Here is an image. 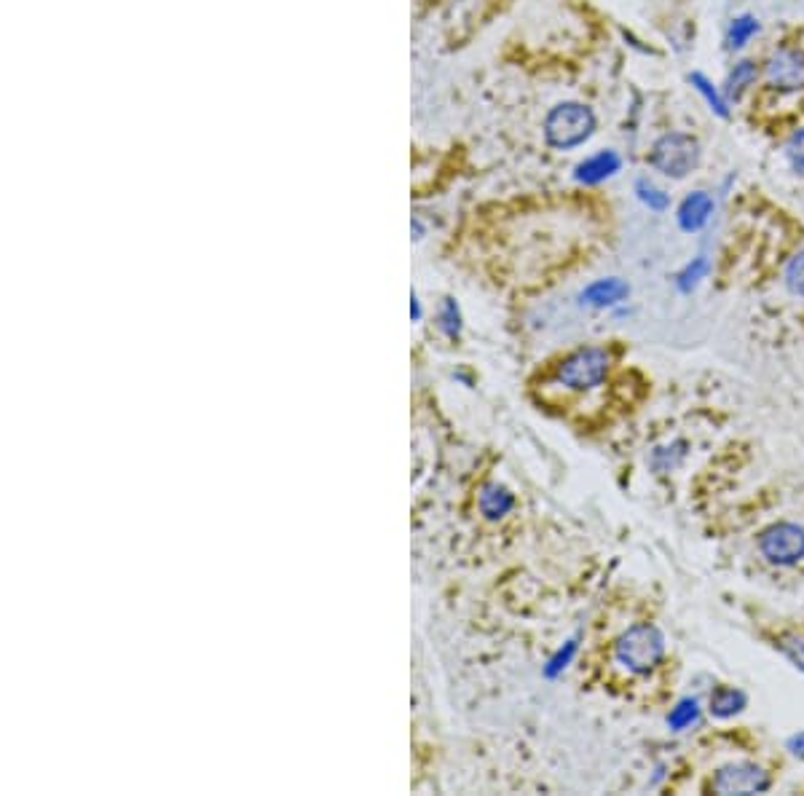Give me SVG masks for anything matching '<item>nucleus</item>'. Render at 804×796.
I'll list each match as a JSON object with an SVG mask.
<instances>
[{
    "label": "nucleus",
    "mask_w": 804,
    "mask_h": 796,
    "mask_svg": "<svg viewBox=\"0 0 804 796\" xmlns=\"http://www.w3.org/2000/svg\"><path fill=\"white\" fill-rule=\"evenodd\" d=\"M612 368V354L603 346H579L563 354L553 368V386L563 394H590L606 381Z\"/></svg>",
    "instance_id": "nucleus-1"
},
{
    "label": "nucleus",
    "mask_w": 804,
    "mask_h": 796,
    "mask_svg": "<svg viewBox=\"0 0 804 796\" xmlns=\"http://www.w3.org/2000/svg\"><path fill=\"white\" fill-rule=\"evenodd\" d=\"M598 129V118L593 108L579 100H563L547 110L545 124H542V135L545 143L553 151H577Z\"/></svg>",
    "instance_id": "nucleus-2"
},
{
    "label": "nucleus",
    "mask_w": 804,
    "mask_h": 796,
    "mask_svg": "<svg viewBox=\"0 0 804 796\" xmlns=\"http://www.w3.org/2000/svg\"><path fill=\"white\" fill-rule=\"evenodd\" d=\"M703 145L689 132H665L649 148V167L668 180H684L700 167Z\"/></svg>",
    "instance_id": "nucleus-3"
},
{
    "label": "nucleus",
    "mask_w": 804,
    "mask_h": 796,
    "mask_svg": "<svg viewBox=\"0 0 804 796\" xmlns=\"http://www.w3.org/2000/svg\"><path fill=\"white\" fill-rule=\"evenodd\" d=\"M662 657H665V636L657 625H649V622L630 625L614 641V660L636 676L652 673L662 662Z\"/></svg>",
    "instance_id": "nucleus-4"
},
{
    "label": "nucleus",
    "mask_w": 804,
    "mask_h": 796,
    "mask_svg": "<svg viewBox=\"0 0 804 796\" xmlns=\"http://www.w3.org/2000/svg\"><path fill=\"white\" fill-rule=\"evenodd\" d=\"M762 73L772 92H804V49H799V46H780L764 59Z\"/></svg>",
    "instance_id": "nucleus-5"
},
{
    "label": "nucleus",
    "mask_w": 804,
    "mask_h": 796,
    "mask_svg": "<svg viewBox=\"0 0 804 796\" xmlns=\"http://www.w3.org/2000/svg\"><path fill=\"white\" fill-rule=\"evenodd\" d=\"M770 786H772L770 772L756 762L724 764V767L716 770V775L711 778L713 794H724V796L764 794V791H770Z\"/></svg>",
    "instance_id": "nucleus-6"
},
{
    "label": "nucleus",
    "mask_w": 804,
    "mask_h": 796,
    "mask_svg": "<svg viewBox=\"0 0 804 796\" xmlns=\"http://www.w3.org/2000/svg\"><path fill=\"white\" fill-rule=\"evenodd\" d=\"M759 553L772 566H796L804 561V526L799 523H772L759 537Z\"/></svg>",
    "instance_id": "nucleus-7"
},
{
    "label": "nucleus",
    "mask_w": 804,
    "mask_h": 796,
    "mask_svg": "<svg viewBox=\"0 0 804 796\" xmlns=\"http://www.w3.org/2000/svg\"><path fill=\"white\" fill-rule=\"evenodd\" d=\"M622 169V156L612 148H603L579 161L574 167V183L585 185V188H595V185L606 183L612 177L620 175Z\"/></svg>",
    "instance_id": "nucleus-8"
},
{
    "label": "nucleus",
    "mask_w": 804,
    "mask_h": 796,
    "mask_svg": "<svg viewBox=\"0 0 804 796\" xmlns=\"http://www.w3.org/2000/svg\"><path fill=\"white\" fill-rule=\"evenodd\" d=\"M716 199L708 191H689L676 207V223L684 234H697L711 223Z\"/></svg>",
    "instance_id": "nucleus-9"
},
{
    "label": "nucleus",
    "mask_w": 804,
    "mask_h": 796,
    "mask_svg": "<svg viewBox=\"0 0 804 796\" xmlns=\"http://www.w3.org/2000/svg\"><path fill=\"white\" fill-rule=\"evenodd\" d=\"M630 298V285L620 277L595 279L579 293V303L590 309H617Z\"/></svg>",
    "instance_id": "nucleus-10"
},
{
    "label": "nucleus",
    "mask_w": 804,
    "mask_h": 796,
    "mask_svg": "<svg viewBox=\"0 0 804 796\" xmlns=\"http://www.w3.org/2000/svg\"><path fill=\"white\" fill-rule=\"evenodd\" d=\"M748 705V695L743 692V689L737 687H729V684H719V687H713L711 697H708V713H711L713 719H732V716H737V713L746 711Z\"/></svg>",
    "instance_id": "nucleus-11"
},
{
    "label": "nucleus",
    "mask_w": 804,
    "mask_h": 796,
    "mask_svg": "<svg viewBox=\"0 0 804 796\" xmlns=\"http://www.w3.org/2000/svg\"><path fill=\"white\" fill-rule=\"evenodd\" d=\"M515 507V496L502 483H486L478 494V510L486 520H502Z\"/></svg>",
    "instance_id": "nucleus-12"
},
{
    "label": "nucleus",
    "mask_w": 804,
    "mask_h": 796,
    "mask_svg": "<svg viewBox=\"0 0 804 796\" xmlns=\"http://www.w3.org/2000/svg\"><path fill=\"white\" fill-rule=\"evenodd\" d=\"M687 81H689V86H692V89L703 97V102L708 105V110H711L713 116L724 118V121L732 116V102L727 100L724 89L713 84L711 78L705 76V73H700V70H692V73L687 76Z\"/></svg>",
    "instance_id": "nucleus-13"
},
{
    "label": "nucleus",
    "mask_w": 804,
    "mask_h": 796,
    "mask_svg": "<svg viewBox=\"0 0 804 796\" xmlns=\"http://www.w3.org/2000/svg\"><path fill=\"white\" fill-rule=\"evenodd\" d=\"M756 81H759V65H756L754 59H737L735 65L729 68L721 89H724L729 102H737L743 100V94H746Z\"/></svg>",
    "instance_id": "nucleus-14"
},
{
    "label": "nucleus",
    "mask_w": 804,
    "mask_h": 796,
    "mask_svg": "<svg viewBox=\"0 0 804 796\" xmlns=\"http://www.w3.org/2000/svg\"><path fill=\"white\" fill-rule=\"evenodd\" d=\"M759 30H762V22L754 14H737V17L729 19L727 33H724V49L732 51V54L743 51L759 35Z\"/></svg>",
    "instance_id": "nucleus-15"
},
{
    "label": "nucleus",
    "mask_w": 804,
    "mask_h": 796,
    "mask_svg": "<svg viewBox=\"0 0 804 796\" xmlns=\"http://www.w3.org/2000/svg\"><path fill=\"white\" fill-rule=\"evenodd\" d=\"M708 271H711V260H708V255H697V258H692L684 266V269L676 274V279H673V285H676V290L684 295H689L692 290H697L700 287V282H703L705 277H708Z\"/></svg>",
    "instance_id": "nucleus-16"
},
{
    "label": "nucleus",
    "mask_w": 804,
    "mask_h": 796,
    "mask_svg": "<svg viewBox=\"0 0 804 796\" xmlns=\"http://www.w3.org/2000/svg\"><path fill=\"white\" fill-rule=\"evenodd\" d=\"M633 191H636V199L641 204H644L646 210L652 212H665L670 207V196L665 188H660V185L654 183L652 177H638L636 185H633Z\"/></svg>",
    "instance_id": "nucleus-17"
},
{
    "label": "nucleus",
    "mask_w": 804,
    "mask_h": 796,
    "mask_svg": "<svg viewBox=\"0 0 804 796\" xmlns=\"http://www.w3.org/2000/svg\"><path fill=\"white\" fill-rule=\"evenodd\" d=\"M684 456H687V443H684V440H676V443L654 448L652 456H649V464H652L654 472L665 475V472L676 470L681 461H684Z\"/></svg>",
    "instance_id": "nucleus-18"
},
{
    "label": "nucleus",
    "mask_w": 804,
    "mask_h": 796,
    "mask_svg": "<svg viewBox=\"0 0 804 796\" xmlns=\"http://www.w3.org/2000/svg\"><path fill=\"white\" fill-rule=\"evenodd\" d=\"M697 721H700V703H697V697H684L668 713L670 732H684V729L695 727Z\"/></svg>",
    "instance_id": "nucleus-19"
},
{
    "label": "nucleus",
    "mask_w": 804,
    "mask_h": 796,
    "mask_svg": "<svg viewBox=\"0 0 804 796\" xmlns=\"http://www.w3.org/2000/svg\"><path fill=\"white\" fill-rule=\"evenodd\" d=\"M437 327H440V333H443L445 338H451V341H456V338L461 336L464 319H461L459 303L453 301V298H443V303H440V311H437Z\"/></svg>",
    "instance_id": "nucleus-20"
},
{
    "label": "nucleus",
    "mask_w": 804,
    "mask_h": 796,
    "mask_svg": "<svg viewBox=\"0 0 804 796\" xmlns=\"http://www.w3.org/2000/svg\"><path fill=\"white\" fill-rule=\"evenodd\" d=\"M783 156H786L791 172L804 177V126L794 129V132L786 137V143H783Z\"/></svg>",
    "instance_id": "nucleus-21"
},
{
    "label": "nucleus",
    "mask_w": 804,
    "mask_h": 796,
    "mask_svg": "<svg viewBox=\"0 0 804 796\" xmlns=\"http://www.w3.org/2000/svg\"><path fill=\"white\" fill-rule=\"evenodd\" d=\"M783 282H786L788 293L796 295V298H804V250L796 252L794 258L786 263Z\"/></svg>",
    "instance_id": "nucleus-22"
},
{
    "label": "nucleus",
    "mask_w": 804,
    "mask_h": 796,
    "mask_svg": "<svg viewBox=\"0 0 804 796\" xmlns=\"http://www.w3.org/2000/svg\"><path fill=\"white\" fill-rule=\"evenodd\" d=\"M577 649H579L577 638H569V641H566V644H563L561 649H558V652H555L553 657H550V662L545 665L547 679H555V676H561V673L566 671V668H569V662L574 660V654H577Z\"/></svg>",
    "instance_id": "nucleus-23"
},
{
    "label": "nucleus",
    "mask_w": 804,
    "mask_h": 796,
    "mask_svg": "<svg viewBox=\"0 0 804 796\" xmlns=\"http://www.w3.org/2000/svg\"><path fill=\"white\" fill-rule=\"evenodd\" d=\"M778 649L794 662L799 671H804V636L799 633H786L778 638Z\"/></svg>",
    "instance_id": "nucleus-24"
},
{
    "label": "nucleus",
    "mask_w": 804,
    "mask_h": 796,
    "mask_svg": "<svg viewBox=\"0 0 804 796\" xmlns=\"http://www.w3.org/2000/svg\"><path fill=\"white\" fill-rule=\"evenodd\" d=\"M786 751L791 756H796V759H802V762H804V729L794 732V735H791V738L786 740Z\"/></svg>",
    "instance_id": "nucleus-25"
},
{
    "label": "nucleus",
    "mask_w": 804,
    "mask_h": 796,
    "mask_svg": "<svg viewBox=\"0 0 804 796\" xmlns=\"http://www.w3.org/2000/svg\"><path fill=\"white\" fill-rule=\"evenodd\" d=\"M411 317H413V322H419V319L424 317V311H421V301L416 293L411 295Z\"/></svg>",
    "instance_id": "nucleus-26"
},
{
    "label": "nucleus",
    "mask_w": 804,
    "mask_h": 796,
    "mask_svg": "<svg viewBox=\"0 0 804 796\" xmlns=\"http://www.w3.org/2000/svg\"><path fill=\"white\" fill-rule=\"evenodd\" d=\"M411 231H413V239H421V236H424V226H421V220H419V218H413Z\"/></svg>",
    "instance_id": "nucleus-27"
}]
</instances>
